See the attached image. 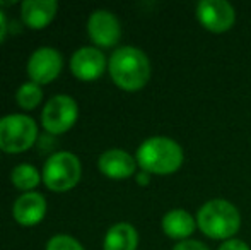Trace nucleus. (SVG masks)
Masks as SVG:
<instances>
[{"label": "nucleus", "mask_w": 251, "mask_h": 250, "mask_svg": "<svg viewBox=\"0 0 251 250\" xmlns=\"http://www.w3.org/2000/svg\"><path fill=\"white\" fill-rule=\"evenodd\" d=\"M108 72L111 81L123 91H139L151 81V60L137 47H120L108 58Z\"/></svg>", "instance_id": "nucleus-1"}, {"label": "nucleus", "mask_w": 251, "mask_h": 250, "mask_svg": "<svg viewBox=\"0 0 251 250\" xmlns=\"http://www.w3.org/2000/svg\"><path fill=\"white\" fill-rule=\"evenodd\" d=\"M135 160L140 170L151 175H171L181 168L185 153L181 144L171 137L152 136L137 147Z\"/></svg>", "instance_id": "nucleus-2"}, {"label": "nucleus", "mask_w": 251, "mask_h": 250, "mask_svg": "<svg viewBox=\"0 0 251 250\" xmlns=\"http://www.w3.org/2000/svg\"><path fill=\"white\" fill-rule=\"evenodd\" d=\"M197 226L212 240L227 242L236 237L241 228V214L238 207L226 199H210L197 213Z\"/></svg>", "instance_id": "nucleus-3"}, {"label": "nucleus", "mask_w": 251, "mask_h": 250, "mask_svg": "<svg viewBox=\"0 0 251 250\" xmlns=\"http://www.w3.org/2000/svg\"><path fill=\"white\" fill-rule=\"evenodd\" d=\"M41 177L51 192H69L80 182L82 163L70 151H56L45 161Z\"/></svg>", "instance_id": "nucleus-4"}, {"label": "nucleus", "mask_w": 251, "mask_h": 250, "mask_svg": "<svg viewBox=\"0 0 251 250\" xmlns=\"http://www.w3.org/2000/svg\"><path fill=\"white\" fill-rule=\"evenodd\" d=\"M38 140V124L26 113H10L0 118V151L21 154Z\"/></svg>", "instance_id": "nucleus-5"}, {"label": "nucleus", "mask_w": 251, "mask_h": 250, "mask_svg": "<svg viewBox=\"0 0 251 250\" xmlns=\"http://www.w3.org/2000/svg\"><path fill=\"white\" fill-rule=\"evenodd\" d=\"M77 118H79V105L69 94L51 96L41 111V125L51 136L69 132L75 125Z\"/></svg>", "instance_id": "nucleus-6"}, {"label": "nucleus", "mask_w": 251, "mask_h": 250, "mask_svg": "<svg viewBox=\"0 0 251 250\" xmlns=\"http://www.w3.org/2000/svg\"><path fill=\"white\" fill-rule=\"evenodd\" d=\"M197 19L208 33H227L236 23V10L227 0H201L197 3Z\"/></svg>", "instance_id": "nucleus-7"}, {"label": "nucleus", "mask_w": 251, "mask_h": 250, "mask_svg": "<svg viewBox=\"0 0 251 250\" xmlns=\"http://www.w3.org/2000/svg\"><path fill=\"white\" fill-rule=\"evenodd\" d=\"M63 69V57L56 48L53 47H40L27 58V76L31 83L40 86L50 84L60 76Z\"/></svg>", "instance_id": "nucleus-8"}, {"label": "nucleus", "mask_w": 251, "mask_h": 250, "mask_svg": "<svg viewBox=\"0 0 251 250\" xmlns=\"http://www.w3.org/2000/svg\"><path fill=\"white\" fill-rule=\"evenodd\" d=\"M87 34L98 48H111L122 38V24L111 10L96 9L87 19Z\"/></svg>", "instance_id": "nucleus-9"}, {"label": "nucleus", "mask_w": 251, "mask_h": 250, "mask_svg": "<svg viewBox=\"0 0 251 250\" xmlns=\"http://www.w3.org/2000/svg\"><path fill=\"white\" fill-rule=\"evenodd\" d=\"M106 69H108V60L98 47H80L70 57V72L84 83L100 79Z\"/></svg>", "instance_id": "nucleus-10"}, {"label": "nucleus", "mask_w": 251, "mask_h": 250, "mask_svg": "<svg viewBox=\"0 0 251 250\" xmlns=\"http://www.w3.org/2000/svg\"><path fill=\"white\" fill-rule=\"evenodd\" d=\"M137 160L135 156L125 149L120 147H111L101 153L98 160V168L104 177L111 180H126L130 177H135L137 173Z\"/></svg>", "instance_id": "nucleus-11"}, {"label": "nucleus", "mask_w": 251, "mask_h": 250, "mask_svg": "<svg viewBox=\"0 0 251 250\" xmlns=\"http://www.w3.org/2000/svg\"><path fill=\"white\" fill-rule=\"evenodd\" d=\"M48 204L43 194L24 192L12 206V216L21 226H36L47 216Z\"/></svg>", "instance_id": "nucleus-12"}, {"label": "nucleus", "mask_w": 251, "mask_h": 250, "mask_svg": "<svg viewBox=\"0 0 251 250\" xmlns=\"http://www.w3.org/2000/svg\"><path fill=\"white\" fill-rule=\"evenodd\" d=\"M19 7L21 19L29 29H45L58 12L56 0H24Z\"/></svg>", "instance_id": "nucleus-13"}, {"label": "nucleus", "mask_w": 251, "mask_h": 250, "mask_svg": "<svg viewBox=\"0 0 251 250\" xmlns=\"http://www.w3.org/2000/svg\"><path fill=\"white\" fill-rule=\"evenodd\" d=\"M161 228L168 238L183 242L190 240L199 226H197V218H193V214H190L188 211L171 209L162 216Z\"/></svg>", "instance_id": "nucleus-14"}, {"label": "nucleus", "mask_w": 251, "mask_h": 250, "mask_svg": "<svg viewBox=\"0 0 251 250\" xmlns=\"http://www.w3.org/2000/svg\"><path fill=\"white\" fill-rule=\"evenodd\" d=\"M139 233L130 223H116L106 231L102 240V250H137Z\"/></svg>", "instance_id": "nucleus-15"}, {"label": "nucleus", "mask_w": 251, "mask_h": 250, "mask_svg": "<svg viewBox=\"0 0 251 250\" xmlns=\"http://www.w3.org/2000/svg\"><path fill=\"white\" fill-rule=\"evenodd\" d=\"M10 182L16 189L24 192H34V189L43 182L41 171L31 163L16 165L10 171Z\"/></svg>", "instance_id": "nucleus-16"}, {"label": "nucleus", "mask_w": 251, "mask_h": 250, "mask_svg": "<svg viewBox=\"0 0 251 250\" xmlns=\"http://www.w3.org/2000/svg\"><path fill=\"white\" fill-rule=\"evenodd\" d=\"M16 101L23 110H34L43 101V89L40 84L31 83V81L23 83L16 91Z\"/></svg>", "instance_id": "nucleus-17"}, {"label": "nucleus", "mask_w": 251, "mask_h": 250, "mask_svg": "<svg viewBox=\"0 0 251 250\" xmlns=\"http://www.w3.org/2000/svg\"><path fill=\"white\" fill-rule=\"evenodd\" d=\"M47 250H84V247L77 238L65 233H58L53 235L47 242Z\"/></svg>", "instance_id": "nucleus-18"}, {"label": "nucleus", "mask_w": 251, "mask_h": 250, "mask_svg": "<svg viewBox=\"0 0 251 250\" xmlns=\"http://www.w3.org/2000/svg\"><path fill=\"white\" fill-rule=\"evenodd\" d=\"M173 250H210L203 242H199V240H183V242H178V244L173 247Z\"/></svg>", "instance_id": "nucleus-19"}, {"label": "nucleus", "mask_w": 251, "mask_h": 250, "mask_svg": "<svg viewBox=\"0 0 251 250\" xmlns=\"http://www.w3.org/2000/svg\"><path fill=\"white\" fill-rule=\"evenodd\" d=\"M217 250H251L246 242L239 240V238H231L227 242H222V245Z\"/></svg>", "instance_id": "nucleus-20"}, {"label": "nucleus", "mask_w": 251, "mask_h": 250, "mask_svg": "<svg viewBox=\"0 0 251 250\" xmlns=\"http://www.w3.org/2000/svg\"><path fill=\"white\" fill-rule=\"evenodd\" d=\"M7 33H9V21H7V16L2 9H0V45L3 43Z\"/></svg>", "instance_id": "nucleus-21"}, {"label": "nucleus", "mask_w": 251, "mask_h": 250, "mask_svg": "<svg viewBox=\"0 0 251 250\" xmlns=\"http://www.w3.org/2000/svg\"><path fill=\"white\" fill-rule=\"evenodd\" d=\"M135 182L140 185V187H147V185L151 184V173H147V171L140 170L135 173Z\"/></svg>", "instance_id": "nucleus-22"}]
</instances>
